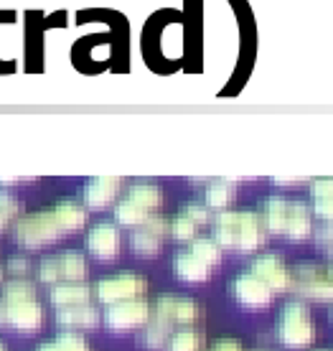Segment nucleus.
Returning <instances> with one entry per match:
<instances>
[{"label": "nucleus", "instance_id": "nucleus-1", "mask_svg": "<svg viewBox=\"0 0 333 351\" xmlns=\"http://www.w3.org/2000/svg\"><path fill=\"white\" fill-rule=\"evenodd\" d=\"M211 239L221 250L234 252H257L267 239V232L262 227V219L257 211H219L211 219Z\"/></svg>", "mask_w": 333, "mask_h": 351}, {"label": "nucleus", "instance_id": "nucleus-2", "mask_svg": "<svg viewBox=\"0 0 333 351\" xmlns=\"http://www.w3.org/2000/svg\"><path fill=\"white\" fill-rule=\"evenodd\" d=\"M275 336L288 349H308L316 341V321L310 316L306 300H288L275 321Z\"/></svg>", "mask_w": 333, "mask_h": 351}, {"label": "nucleus", "instance_id": "nucleus-3", "mask_svg": "<svg viewBox=\"0 0 333 351\" xmlns=\"http://www.w3.org/2000/svg\"><path fill=\"white\" fill-rule=\"evenodd\" d=\"M66 232H64L62 221L56 217L53 209H44V211H34V214H26L16 221L13 227V237L21 247L26 250H41L46 245H53L59 242Z\"/></svg>", "mask_w": 333, "mask_h": 351}, {"label": "nucleus", "instance_id": "nucleus-4", "mask_svg": "<svg viewBox=\"0 0 333 351\" xmlns=\"http://www.w3.org/2000/svg\"><path fill=\"white\" fill-rule=\"evenodd\" d=\"M38 282L44 285H56V282H82L87 280V257L79 250H64L59 255H49L44 257L38 267Z\"/></svg>", "mask_w": 333, "mask_h": 351}, {"label": "nucleus", "instance_id": "nucleus-5", "mask_svg": "<svg viewBox=\"0 0 333 351\" xmlns=\"http://www.w3.org/2000/svg\"><path fill=\"white\" fill-rule=\"evenodd\" d=\"M290 293L306 303H333V282L325 275V265H295L290 270Z\"/></svg>", "mask_w": 333, "mask_h": 351}, {"label": "nucleus", "instance_id": "nucleus-6", "mask_svg": "<svg viewBox=\"0 0 333 351\" xmlns=\"http://www.w3.org/2000/svg\"><path fill=\"white\" fill-rule=\"evenodd\" d=\"M145 290H148V280L138 272H117V275L102 278V280H97V285H92L97 303H102V306L143 298Z\"/></svg>", "mask_w": 333, "mask_h": 351}, {"label": "nucleus", "instance_id": "nucleus-7", "mask_svg": "<svg viewBox=\"0 0 333 351\" xmlns=\"http://www.w3.org/2000/svg\"><path fill=\"white\" fill-rule=\"evenodd\" d=\"M153 316L168 324L171 328H193L201 321V306L186 295L163 293L153 306Z\"/></svg>", "mask_w": 333, "mask_h": 351}, {"label": "nucleus", "instance_id": "nucleus-8", "mask_svg": "<svg viewBox=\"0 0 333 351\" xmlns=\"http://www.w3.org/2000/svg\"><path fill=\"white\" fill-rule=\"evenodd\" d=\"M153 316V306L148 300L135 298V300H123V303H114V306L105 308V326L112 334H127V331H140L143 326L148 324Z\"/></svg>", "mask_w": 333, "mask_h": 351}, {"label": "nucleus", "instance_id": "nucleus-9", "mask_svg": "<svg viewBox=\"0 0 333 351\" xmlns=\"http://www.w3.org/2000/svg\"><path fill=\"white\" fill-rule=\"evenodd\" d=\"M3 306H5V328H13L18 334H36L44 326V306L38 303V298H28V300L3 298Z\"/></svg>", "mask_w": 333, "mask_h": 351}, {"label": "nucleus", "instance_id": "nucleus-10", "mask_svg": "<svg viewBox=\"0 0 333 351\" xmlns=\"http://www.w3.org/2000/svg\"><path fill=\"white\" fill-rule=\"evenodd\" d=\"M257 280H262L267 288L275 293V295H280V293H290V267L285 265L280 255H275V252H262V255H257L249 263V270Z\"/></svg>", "mask_w": 333, "mask_h": 351}, {"label": "nucleus", "instance_id": "nucleus-11", "mask_svg": "<svg viewBox=\"0 0 333 351\" xmlns=\"http://www.w3.org/2000/svg\"><path fill=\"white\" fill-rule=\"evenodd\" d=\"M229 293H232V298L237 300L239 306L249 308V311H262V308H267L272 300H275V293L247 270L239 272L237 278L232 280Z\"/></svg>", "mask_w": 333, "mask_h": 351}, {"label": "nucleus", "instance_id": "nucleus-12", "mask_svg": "<svg viewBox=\"0 0 333 351\" xmlns=\"http://www.w3.org/2000/svg\"><path fill=\"white\" fill-rule=\"evenodd\" d=\"M87 252L99 263H110L120 255V247H123V234L120 227L112 221H99L95 227H89L87 232Z\"/></svg>", "mask_w": 333, "mask_h": 351}, {"label": "nucleus", "instance_id": "nucleus-13", "mask_svg": "<svg viewBox=\"0 0 333 351\" xmlns=\"http://www.w3.org/2000/svg\"><path fill=\"white\" fill-rule=\"evenodd\" d=\"M123 189V178L120 176H95L84 184V206L95 211H102L117 202V193Z\"/></svg>", "mask_w": 333, "mask_h": 351}, {"label": "nucleus", "instance_id": "nucleus-14", "mask_svg": "<svg viewBox=\"0 0 333 351\" xmlns=\"http://www.w3.org/2000/svg\"><path fill=\"white\" fill-rule=\"evenodd\" d=\"M56 324L62 326L64 331H95L97 326L102 324L99 308L95 303H82V306H69V308H56Z\"/></svg>", "mask_w": 333, "mask_h": 351}, {"label": "nucleus", "instance_id": "nucleus-15", "mask_svg": "<svg viewBox=\"0 0 333 351\" xmlns=\"http://www.w3.org/2000/svg\"><path fill=\"white\" fill-rule=\"evenodd\" d=\"M282 237L290 242H306L308 237H313V221H310V206L306 202L288 204V221H285V232Z\"/></svg>", "mask_w": 333, "mask_h": 351}, {"label": "nucleus", "instance_id": "nucleus-16", "mask_svg": "<svg viewBox=\"0 0 333 351\" xmlns=\"http://www.w3.org/2000/svg\"><path fill=\"white\" fill-rule=\"evenodd\" d=\"M288 199L285 196H264L262 204H260V219H262V227L267 234L272 237H282L285 232V221H288Z\"/></svg>", "mask_w": 333, "mask_h": 351}, {"label": "nucleus", "instance_id": "nucleus-17", "mask_svg": "<svg viewBox=\"0 0 333 351\" xmlns=\"http://www.w3.org/2000/svg\"><path fill=\"white\" fill-rule=\"evenodd\" d=\"M92 285L87 280L82 282H56L49 288V300L56 308L82 306V303H92Z\"/></svg>", "mask_w": 333, "mask_h": 351}, {"label": "nucleus", "instance_id": "nucleus-18", "mask_svg": "<svg viewBox=\"0 0 333 351\" xmlns=\"http://www.w3.org/2000/svg\"><path fill=\"white\" fill-rule=\"evenodd\" d=\"M173 272L184 282H206L211 278V267L193 257L188 250H178L173 257Z\"/></svg>", "mask_w": 333, "mask_h": 351}, {"label": "nucleus", "instance_id": "nucleus-19", "mask_svg": "<svg viewBox=\"0 0 333 351\" xmlns=\"http://www.w3.org/2000/svg\"><path fill=\"white\" fill-rule=\"evenodd\" d=\"M237 199V181L232 178H214L206 186V193H204V204L209 206V211H229V206Z\"/></svg>", "mask_w": 333, "mask_h": 351}, {"label": "nucleus", "instance_id": "nucleus-20", "mask_svg": "<svg viewBox=\"0 0 333 351\" xmlns=\"http://www.w3.org/2000/svg\"><path fill=\"white\" fill-rule=\"evenodd\" d=\"M175 328H171L168 324L158 321L156 316H150V321L138 331V346L143 351H166L168 339L173 334Z\"/></svg>", "mask_w": 333, "mask_h": 351}, {"label": "nucleus", "instance_id": "nucleus-21", "mask_svg": "<svg viewBox=\"0 0 333 351\" xmlns=\"http://www.w3.org/2000/svg\"><path fill=\"white\" fill-rule=\"evenodd\" d=\"M125 199H130L132 204H138L140 209H145L148 214H156L160 209V204H163V191H160V186L156 181H135L130 184L127 193H125Z\"/></svg>", "mask_w": 333, "mask_h": 351}, {"label": "nucleus", "instance_id": "nucleus-22", "mask_svg": "<svg viewBox=\"0 0 333 351\" xmlns=\"http://www.w3.org/2000/svg\"><path fill=\"white\" fill-rule=\"evenodd\" d=\"M51 209L56 211V217H59V221H62V227L66 234L79 232L82 227H87L89 211H87V206H84L82 202H77V199H62V202L53 204Z\"/></svg>", "mask_w": 333, "mask_h": 351}, {"label": "nucleus", "instance_id": "nucleus-23", "mask_svg": "<svg viewBox=\"0 0 333 351\" xmlns=\"http://www.w3.org/2000/svg\"><path fill=\"white\" fill-rule=\"evenodd\" d=\"M130 247H132V252H135L138 257H156L160 252V247H163V237H160V234H156L150 227L140 224V227L132 229Z\"/></svg>", "mask_w": 333, "mask_h": 351}, {"label": "nucleus", "instance_id": "nucleus-24", "mask_svg": "<svg viewBox=\"0 0 333 351\" xmlns=\"http://www.w3.org/2000/svg\"><path fill=\"white\" fill-rule=\"evenodd\" d=\"M36 351H92L89 349L87 339L77 331H62V334H56L53 339L44 341Z\"/></svg>", "mask_w": 333, "mask_h": 351}, {"label": "nucleus", "instance_id": "nucleus-25", "mask_svg": "<svg viewBox=\"0 0 333 351\" xmlns=\"http://www.w3.org/2000/svg\"><path fill=\"white\" fill-rule=\"evenodd\" d=\"M204 349V334L196 328H175L168 339L166 351H201Z\"/></svg>", "mask_w": 333, "mask_h": 351}, {"label": "nucleus", "instance_id": "nucleus-26", "mask_svg": "<svg viewBox=\"0 0 333 351\" xmlns=\"http://www.w3.org/2000/svg\"><path fill=\"white\" fill-rule=\"evenodd\" d=\"M188 252L193 257H199L204 265H209L211 270L221 263V247L214 242L211 237H196L191 239V247H188Z\"/></svg>", "mask_w": 333, "mask_h": 351}, {"label": "nucleus", "instance_id": "nucleus-27", "mask_svg": "<svg viewBox=\"0 0 333 351\" xmlns=\"http://www.w3.org/2000/svg\"><path fill=\"white\" fill-rule=\"evenodd\" d=\"M3 298L5 300H28L36 298V282L28 278H10L3 282Z\"/></svg>", "mask_w": 333, "mask_h": 351}, {"label": "nucleus", "instance_id": "nucleus-28", "mask_svg": "<svg viewBox=\"0 0 333 351\" xmlns=\"http://www.w3.org/2000/svg\"><path fill=\"white\" fill-rule=\"evenodd\" d=\"M196 229L199 227L178 211L173 219L168 221V237L175 239V242H191V239H196Z\"/></svg>", "mask_w": 333, "mask_h": 351}, {"label": "nucleus", "instance_id": "nucleus-29", "mask_svg": "<svg viewBox=\"0 0 333 351\" xmlns=\"http://www.w3.org/2000/svg\"><path fill=\"white\" fill-rule=\"evenodd\" d=\"M18 211H21V206H18L16 196L5 189H0V232H5L10 224H16Z\"/></svg>", "mask_w": 333, "mask_h": 351}, {"label": "nucleus", "instance_id": "nucleus-30", "mask_svg": "<svg viewBox=\"0 0 333 351\" xmlns=\"http://www.w3.org/2000/svg\"><path fill=\"white\" fill-rule=\"evenodd\" d=\"M181 214L184 217H188V219L196 224V227H204V224H211V211H209V206L204 202H188V204H184L181 206Z\"/></svg>", "mask_w": 333, "mask_h": 351}, {"label": "nucleus", "instance_id": "nucleus-31", "mask_svg": "<svg viewBox=\"0 0 333 351\" xmlns=\"http://www.w3.org/2000/svg\"><path fill=\"white\" fill-rule=\"evenodd\" d=\"M31 260L28 257H10L8 265H5V272H8L10 278H28V272H31Z\"/></svg>", "mask_w": 333, "mask_h": 351}, {"label": "nucleus", "instance_id": "nucleus-32", "mask_svg": "<svg viewBox=\"0 0 333 351\" xmlns=\"http://www.w3.org/2000/svg\"><path fill=\"white\" fill-rule=\"evenodd\" d=\"M310 214L321 221H333V196L331 199H313Z\"/></svg>", "mask_w": 333, "mask_h": 351}, {"label": "nucleus", "instance_id": "nucleus-33", "mask_svg": "<svg viewBox=\"0 0 333 351\" xmlns=\"http://www.w3.org/2000/svg\"><path fill=\"white\" fill-rule=\"evenodd\" d=\"M313 239H316V245L321 250L333 245V221H323L321 227H313Z\"/></svg>", "mask_w": 333, "mask_h": 351}, {"label": "nucleus", "instance_id": "nucleus-34", "mask_svg": "<svg viewBox=\"0 0 333 351\" xmlns=\"http://www.w3.org/2000/svg\"><path fill=\"white\" fill-rule=\"evenodd\" d=\"M310 193H313V199H331L333 178H316V181L310 184Z\"/></svg>", "mask_w": 333, "mask_h": 351}, {"label": "nucleus", "instance_id": "nucleus-35", "mask_svg": "<svg viewBox=\"0 0 333 351\" xmlns=\"http://www.w3.org/2000/svg\"><path fill=\"white\" fill-rule=\"evenodd\" d=\"M211 351H245V346H242V341H237V339L224 336V339H217V341L211 343Z\"/></svg>", "mask_w": 333, "mask_h": 351}, {"label": "nucleus", "instance_id": "nucleus-36", "mask_svg": "<svg viewBox=\"0 0 333 351\" xmlns=\"http://www.w3.org/2000/svg\"><path fill=\"white\" fill-rule=\"evenodd\" d=\"M325 275H328V280L333 282V263H328V265H325Z\"/></svg>", "mask_w": 333, "mask_h": 351}, {"label": "nucleus", "instance_id": "nucleus-37", "mask_svg": "<svg viewBox=\"0 0 333 351\" xmlns=\"http://www.w3.org/2000/svg\"><path fill=\"white\" fill-rule=\"evenodd\" d=\"M325 255H328V260H331V263H333V245L325 247Z\"/></svg>", "mask_w": 333, "mask_h": 351}, {"label": "nucleus", "instance_id": "nucleus-38", "mask_svg": "<svg viewBox=\"0 0 333 351\" xmlns=\"http://www.w3.org/2000/svg\"><path fill=\"white\" fill-rule=\"evenodd\" d=\"M3 275H5V267H0V282H3Z\"/></svg>", "mask_w": 333, "mask_h": 351}, {"label": "nucleus", "instance_id": "nucleus-39", "mask_svg": "<svg viewBox=\"0 0 333 351\" xmlns=\"http://www.w3.org/2000/svg\"><path fill=\"white\" fill-rule=\"evenodd\" d=\"M0 351H8V349H5V343H3V341H0Z\"/></svg>", "mask_w": 333, "mask_h": 351}, {"label": "nucleus", "instance_id": "nucleus-40", "mask_svg": "<svg viewBox=\"0 0 333 351\" xmlns=\"http://www.w3.org/2000/svg\"><path fill=\"white\" fill-rule=\"evenodd\" d=\"M331 324H333V306H331Z\"/></svg>", "mask_w": 333, "mask_h": 351}]
</instances>
